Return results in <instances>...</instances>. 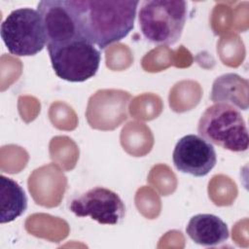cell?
I'll use <instances>...</instances> for the list:
<instances>
[{"label": "cell", "mask_w": 249, "mask_h": 249, "mask_svg": "<svg viewBox=\"0 0 249 249\" xmlns=\"http://www.w3.org/2000/svg\"><path fill=\"white\" fill-rule=\"evenodd\" d=\"M81 34L100 50L126 37L134 27L139 1L68 0Z\"/></svg>", "instance_id": "6da1fadb"}, {"label": "cell", "mask_w": 249, "mask_h": 249, "mask_svg": "<svg viewBox=\"0 0 249 249\" xmlns=\"http://www.w3.org/2000/svg\"><path fill=\"white\" fill-rule=\"evenodd\" d=\"M187 19L183 0H145L138 12L140 30L155 45H174L181 38Z\"/></svg>", "instance_id": "7a4b0ae2"}, {"label": "cell", "mask_w": 249, "mask_h": 249, "mask_svg": "<svg viewBox=\"0 0 249 249\" xmlns=\"http://www.w3.org/2000/svg\"><path fill=\"white\" fill-rule=\"evenodd\" d=\"M197 131L212 145L231 152L240 153L248 149V129L239 110L228 103L218 102L205 109Z\"/></svg>", "instance_id": "3957f363"}, {"label": "cell", "mask_w": 249, "mask_h": 249, "mask_svg": "<svg viewBox=\"0 0 249 249\" xmlns=\"http://www.w3.org/2000/svg\"><path fill=\"white\" fill-rule=\"evenodd\" d=\"M47 50L55 75L72 83L92 78L101 61L99 50L83 36L64 44L47 46Z\"/></svg>", "instance_id": "277c9868"}, {"label": "cell", "mask_w": 249, "mask_h": 249, "mask_svg": "<svg viewBox=\"0 0 249 249\" xmlns=\"http://www.w3.org/2000/svg\"><path fill=\"white\" fill-rule=\"evenodd\" d=\"M1 38L10 53L31 56L47 45V37L40 14L31 8L14 10L1 23Z\"/></svg>", "instance_id": "5b68a950"}, {"label": "cell", "mask_w": 249, "mask_h": 249, "mask_svg": "<svg viewBox=\"0 0 249 249\" xmlns=\"http://www.w3.org/2000/svg\"><path fill=\"white\" fill-rule=\"evenodd\" d=\"M70 210L77 217H90L102 225H117L125 215V206L113 191L95 187L72 199Z\"/></svg>", "instance_id": "8992f818"}, {"label": "cell", "mask_w": 249, "mask_h": 249, "mask_svg": "<svg viewBox=\"0 0 249 249\" xmlns=\"http://www.w3.org/2000/svg\"><path fill=\"white\" fill-rule=\"evenodd\" d=\"M172 160L180 172L203 177L216 165L217 156L211 143L199 135L188 134L176 143Z\"/></svg>", "instance_id": "52a82bcc"}, {"label": "cell", "mask_w": 249, "mask_h": 249, "mask_svg": "<svg viewBox=\"0 0 249 249\" xmlns=\"http://www.w3.org/2000/svg\"><path fill=\"white\" fill-rule=\"evenodd\" d=\"M37 11L45 28L47 46L64 44L83 36L79 31L68 0L40 1Z\"/></svg>", "instance_id": "ba28073f"}, {"label": "cell", "mask_w": 249, "mask_h": 249, "mask_svg": "<svg viewBox=\"0 0 249 249\" xmlns=\"http://www.w3.org/2000/svg\"><path fill=\"white\" fill-rule=\"evenodd\" d=\"M186 232L195 243L201 246L222 244L230 235L227 224L213 214L193 216L186 227Z\"/></svg>", "instance_id": "9c48e42d"}, {"label": "cell", "mask_w": 249, "mask_h": 249, "mask_svg": "<svg viewBox=\"0 0 249 249\" xmlns=\"http://www.w3.org/2000/svg\"><path fill=\"white\" fill-rule=\"evenodd\" d=\"M247 87L248 81L236 74L222 75L213 83L211 99L215 103H228L237 109L247 110Z\"/></svg>", "instance_id": "30bf717a"}, {"label": "cell", "mask_w": 249, "mask_h": 249, "mask_svg": "<svg viewBox=\"0 0 249 249\" xmlns=\"http://www.w3.org/2000/svg\"><path fill=\"white\" fill-rule=\"evenodd\" d=\"M0 222L9 223L18 218L27 208V197L23 189L13 179L0 177Z\"/></svg>", "instance_id": "8fae6325"}]
</instances>
